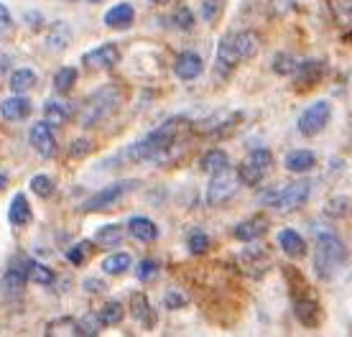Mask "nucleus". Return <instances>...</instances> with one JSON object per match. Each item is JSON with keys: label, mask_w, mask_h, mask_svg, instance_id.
<instances>
[{"label": "nucleus", "mask_w": 352, "mask_h": 337, "mask_svg": "<svg viewBox=\"0 0 352 337\" xmlns=\"http://www.w3.org/2000/svg\"><path fill=\"white\" fill-rule=\"evenodd\" d=\"M92 151V143L87 141V138H77V141L72 143V159H82V156H87V153Z\"/></svg>", "instance_id": "43"}, {"label": "nucleus", "mask_w": 352, "mask_h": 337, "mask_svg": "<svg viewBox=\"0 0 352 337\" xmlns=\"http://www.w3.org/2000/svg\"><path fill=\"white\" fill-rule=\"evenodd\" d=\"M131 268V256L128 253H113V256H107L105 261H102V271H105L107 276H120L125 274Z\"/></svg>", "instance_id": "32"}, {"label": "nucleus", "mask_w": 352, "mask_h": 337, "mask_svg": "<svg viewBox=\"0 0 352 337\" xmlns=\"http://www.w3.org/2000/svg\"><path fill=\"white\" fill-rule=\"evenodd\" d=\"M46 44H49L52 52H64V49L72 44L69 23H67V21H56V23H52L49 34H46Z\"/></svg>", "instance_id": "19"}, {"label": "nucleus", "mask_w": 352, "mask_h": 337, "mask_svg": "<svg viewBox=\"0 0 352 337\" xmlns=\"http://www.w3.org/2000/svg\"><path fill=\"white\" fill-rule=\"evenodd\" d=\"M8 220H10V225H16V228H23V225L31 222V204H28L26 195H21V192H18V195L10 199Z\"/></svg>", "instance_id": "22"}, {"label": "nucleus", "mask_w": 352, "mask_h": 337, "mask_svg": "<svg viewBox=\"0 0 352 337\" xmlns=\"http://www.w3.org/2000/svg\"><path fill=\"white\" fill-rule=\"evenodd\" d=\"M100 327H102L100 314H87L85 320L77 322V337H95L100 335Z\"/></svg>", "instance_id": "37"}, {"label": "nucleus", "mask_w": 352, "mask_h": 337, "mask_svg": "<svg viewBox=\"0 0 352 337\" xmlns=\"http://www.w3.org/2000/svg\"><path fill=\"white\" fill-rule=\"evenodd\" d=\"M0 289H3V294H6L8 299H16V296H21V294H23V289H26V271H16V268H10L8 274L3 276Z\"/></svg>", "instance_id": "26"}, {"label": "nucleus", "mask_w": 352, "mask_h": 337, "mask_svg": "<svg viewBox=\"0 0 352 337\" xmlns=\"http://www.w3.org/2000/svg\"><path fill=\"white\" fill-rule=\"evenodd\" d=\"M135 18V10H133L131 3H118L105 13V26L107 28H128Z\"/></svg>", "instance_id": "20"}, {"label": "nucleus", "mask_w": 352, "mask_h": 337, "mask_svg": "<svg viewBox=\"0 0 352 337\" xmlns=\"http://www.w3.org/2000/svg\"><path fill=\"white\" fill-rule=\"evenodd\" d=\"M31 110H34L31 100L23 98V95H16V92H13V98L0 102V116L6 118V120H13V123L16 120H26L31 116Z\"/></svg>", "instance_id": "15"}, {"label": "nucleus", "mask_w": 352, "mask_h": 337, "mask_svg": "<svg viewBox=\"0 0 352 337\" xmlns=\"http://www.w3.org/2000/svg\"><path fill=\"white\" fill-rule=\"evenodd\" d=\"M26 21H28V26L34 28V31H36V28H41V13H28Z\"/></svg>", "instance_id": "48"}, {"label": "nucleus", "mask_w": 352, "mask_h": 337, "mask_svg": "<svg viewBox=\"0 0 352 337\" xmlns=\"http://www.w3.org/2000/svg\"><path fill=\"white\" fill-rule=\"evenodd\" d=\"M151 3H168V0H151Z\"/></svg>", "instance_id": "51"}, {"label": "nucleus", "mask_w": 352, "mask_h": 337, "mask_svg": "<svg viewBox=\"0 0 352 337\" xmlns=\"http://www.w3.org/2000/svg\"><path fill=\"white\" fill-rule=\"evenodd\" d=\"M222 8L220 0H204L202 3V18L204 21H212V18L217 16V10Z\"/></svg>", "instance_id": "45"}, {"label": "nucleus", "mask_w": 352, "mask_h": 337, "mask_svg": "<svg viewBox=\"0 0 352 337\" xmlns=\"http://www.w3.org/2000/svg\"><path fill=\"white\" fill-rule=\"evenodd\" d=\"M309 195H311V182L301 179V182H294V184L283 186L281 192L268 195V202H271L278 213H294V210L304 207V202L309 199Z\"/></svg>", "instance_id": "7"}, {"label": "nucleus", "mask_w": 352, "mask_h": 337, "mask_svg": "<svg viewBox=\"0 0 352 337\" xmlns=\"http://www.w3.org/2000/svg\"><path fill=\"white\" fill-rule=\"evenodd\" d=\"M296 67H299V62H296L291 54H283V52L276 54L271 62V69L276 72L278 77H291V74L296 72Z\"/></svg>", "instance_id": "35"}, {"label": "nucleus", "mask_w": 352, "mask_h": 337, "mask_svg": "<svg viewBox=\"0 0 352 337\" xmlns=\"http://www.w3.org/2000/svg\"><path fill=\"white\" fill-rule=\"evenodd\" d=\"M128 232L135 240H141V243H153V240L159 238V228L148 217H131L128 220Z\"/></svg>", "instance_id": "18"}, {"label": "nucleus", "mask_w": 352, "mask_h": 337, "mask_svg": "<svg viewBox=\"0 0 352 337\" xmlns=\"http://www.w3.org/2000/svg\"><path fill=\"white\" fill-rule=\"evenodd\" d=\"M123 235H125L123 225H115V222H110V225H102V228L95 232V243L105 246V248H115V246H120Z\"/></svg>", "instance_id": "28"}, {"label": "nucleus", "mask_w": 352, "mask_h": 337, "mask_svg": "<svg viewBox=\"0 0 352 337\" xmlns=\"http://www.w3.org/2000/svg\"><path fill=\"white\" fill-rule=\"evenodd\" d=\"M44 116H46V123L64 125L72 118V105L69 102H64V100H46Z\"/></svg>", "instance_id": "25"}, {"label": "nucleus", "mask_w": 352, "mask_h": 337, "mask_svg": "<svg viewBox=\"0 0 352 337\" xmlns=\"http://www.w3.org/2000/svg\"><path fill=\"white\" fill-rule=\"evenodd\" d=\"M131 309H133V317L141 322L143 327H153V322H156V312L151 309L148 304V296L141 292H135L131 296Z\"/></svg>", "instance_id": "21"}, {"label": "nucleus", "mask_w": 352, "mask_h": 337, "mask_svg": "<svg viewBox=\"0 0 352 337\" xmlns=\"http://www.w3.org/2000/svg\"><path fill=\"white\" fill-rule=\"evenodd\" d=\"M138 186L135 179H125V182H118V184H110L105 189H100L97 195H92L89 199L82 202V210L85 213H100V210H110L113 204H118L128 192H133Z\"/></svg>", "instance_id": "6"}, {"label": "nucleus", "mask_w": 352, "mask_h": 337, "mask_svg": "<svg viewBox=\"0 0 352 337\" xmlns=\"http://www.w3.org/2000/svg\"><path fill=\"white\" fill-rule=\"evenodd\" d=\"M329 118H332V105L327 100H319L314 105H309L299 118V133L307 135V138H314L329 125Z\"/></svg>", "instance_id": "10"}, {"label": "nucleus", "mask_w": 352, "mask_h": 337, "mask_svg": "<svg viewBox=\"0 0 352 337\" xmlns=\"http://www.w3.org/2000/svg\"><path fill=\"white\" fill-rule=\"evenodd\" d=\"M6 186H8V174H6V171H0V192H3Z\"/></svg>", "instance_id": "49"}, {"label": "nucleus", "mask_w": 352, "mask_h": 337, "mask_svg": "<svg viewBox=\"0 0 352 337\" xmlns=\"http://www.w3.org/2000/svg\"><path fill=\"white\" fill-rule=\"evenodd\" d=\"M352 202L347 199V197H335V199H329L324 207V213L329 215V217H344V215L350 213Z\"/></svg>", "instance_id": "39"}, {"label": "nucleus", "mask_w": 352, "mask_h": 337, "mask_svg": "<svg viewBox=\"0 0 352 337\" xmlns=\"http://www.w3.org/2000/svg\"><path fill=\"white\" fill-rule=\"evenodd\" d=\"M174 74L179 80H197L199 74H202V56H197L194 52H184L176 56V64H174Z\"/></svg>", "instance_id": "16"}, {"label": "nucleus", "mask_w": 352, "mask_h": 337, "mask_svg": "<svg viewBox=\"0 0 352 337\" xmlns=\"http://www.w3.org/2000/svg\"><path fill=\"white\" fill-rule=\"evenodd\" d=\"M347 263V248L335 232H319L317 248H314V274L322 281L335 279L337 271Z\"/></svg>", "instance_id": "4"}, {"label": "nucleus", "mask_w": 352, "mask_h": 337, "mask_svg": "<svg viewBox=\"0 0 352 337\" xmlns=\"http://www.w3.org/2000/svg\"><path fill=\"white\" fill-rule=\"evenodd\" d=\"M238 266H240V271H243L245 276H250V279H263V276L271 271L273 258L265 248H258V246H253V248L240 250Z\"/></svg>", "instance_id": "11"}, {"label": "nucleus", "mask_w": 352, "mask_h": 337, "mask_svg": "<svg viewBox=\"0 0 352 337\" xmlns=\"http://www.w3.org/2000/svg\"><path fill=\"white\" fill-rule=\"evenodd\" d=\"M189 302L186 299V294H182V292H168L166 294V309H179V307H184V304Z\"/></svg>", "instance_id": "44"}, {"label": "nucleus", "mask_w": 352, "mask_h": 337, "mask_svg": "<svg viewBox=\"0 0 352 337\" xmlns=\"http://www.w3.org/2000/svg\"><path fill=\"white\" fill-rule=\"evenodd\" d=\"M186 246H189V250H192L194 256H202V253H207V250H210V235H207L204 230L189 232Z\"/></svg>", "instance_id": "36"}, {"label": "nucleus", "mask_w": 352, "mask_h": 337, "mask_svg": "<svg viewBox=\"0 0 352 337\" xmlns=\"http://www.w3.org/2000/svg\"><path fill=\"white\" fill-rule=\"evenodd\" d=\"M26 279H31L34 284H41V286H52L54 284V271L49 266H44V263H36V261H28L26 263Z\"/></svg>", "instance_id": "30"}, {"label": "nucleus", "mask_w": 352, "mask_h": 337, "mask_svg": "<svg viewBox=\"0 0 352 337\" xmlns=\"http://www.w3.org/2000/svg\"><path fill=\"white\" fill-rule=\"evenodd\" d=\"M189 128V120L186 118H168L166 123H161L156 131H151L146 138L135 141L133 146H128L125 156L131 161H159V164H166V161H174L179 153H182V146H179V138Z\"/></svg>", "instance_id": "1"}, {"label": "nucleus", "mask_w": 352, "mask_h": 337, "mask_svg": "<svg viewBox=\"0 0 352 337\" xmlns=\"http://www.w3.org/2000/svg\"><path fill=\"white\" fill-rule=\"evenodd\" d=\"M74 82H77V69L74 67H62V69L54 74V89L59 95H67L74 87Z\"/></svg>", "instance_id": "34"}, {"label": "nucleus", "mask_w": 352, "mask_h": 337, "mask_svg": "<svg viewBox=\"0 0 352 337\" xmlns=\"http://www.w3.org/2000/svg\"><path fill=\"white\" fill-rule=\"evenodd\" d=\"M199 168H202L204 174H217V171H225V168H230L228 153L222 151V149H212V151H207L202 159H199Z\"/></svg>", "instance_id": "27"}, {"label": "nucleus", "mask_w": 352, "mask_h": 337, "mask_svg": "<svg viewBox=\"0 0 352 337\" xmlns=\"http://www.w3.org/2000/svg\"><path fill=\"white\" fill-rule=\"evenodd\" d=\"M273 166V156L268 149H253L248 161L238 168V177L245 186H256L263 182V177L268 174V168Z\"/></svg>", "instance_id": "9"}, {"label": "nucleus", "mask_w": 352, "mask_h": 337, "mask_svg": "<svg viewBox=\"0 0 352 337\" xmlns=\"http://www.w3.org/2000/svg\"><path fill=\"white\" fill-rule=\"evenodd\" d=\"M171 23H174V28H179V31H192L194 28V16L189 8H179L174 10V16L168 18Z\"/></svg>", "instance_id": "40"}, {"label": "nucleus", "mask_w": 352, "mask_h": 337, "mask_svg": "<svg viewBox=\"0 0 352 337\" xmlns=\"http://www.w3.org/2000/svg\"><path fill=\"white\" fill-rule=\"evenodd\" d=\"M238 184H240V177L232 174L230 168L212 174V182H210V186H207V204L220 207V204L230 202L232 197L238 195V189H240Z\"/></svg>", "instance_id": "8"}, {"label": "nucleus", "mask_w": 352, "mask_h": 337, "mask_svg": "<svg viewBox=\"0 0 352 337\" xmlns=\"http://www.w3.org/2000/svg\"><path fill=\"white\" fill-rule=\"evenodd\" d=\"M31 189H34V195H38L41 199H49L54 195V182L46 174H36L31 179Z\"/></svg>", "instance_id": "38"}, {"label": "nucleus", "mask_w": 352, "mask_h": 337, "mask_svg": "<svg viewBox=\"0 0 352 337\" xmlns=\"http://www.w3.org/2000/svg\"><path fill=\"white\" fill-rule=\"evenodd\" d=\"M261 49V36L256 31H235V34L222 36L220 46H217V64H220V72L225 69L232 72L238 64L250 62L253 56Z\"/></svg>", "instance_id": "3"}, {"label": "nucleus", "mask_w": 352, "mask_h": 337, "mask_svg": "<svg viewBox=\"0 0 352 337\" xmlns=\"http://www.w3.org/2000/svg\"><path fill=\"white\" fill-rule=\"evenodd\" d=\"M278 246H281L283 253L291 258H301L304 253H307V243H304V238H301L296 230H291V228L278 232Z\"/></svg>", "instance_id": "23"}, {"label": "nucleus", "mask_w": 352, "mask_h": 337, "mask_svg": "<svg viewBox=\"0 0 352 337\" xmlns=\"http://www.w3.org/2000/svg\"><path fill=\"white\" fill-rule=\"evenodd\" d=\"M82 64L87 69H115L120 64V49L115 44H102L82 56Z\"/></svg>", "instance_id": "12"}, {"label": "nucleus", "mask_w": 352, "mask_h": 337, "mask_svg": "<svg viewBox=\"0 0 352 337\" xmlns=\"http://www.w3.org/2000/svg\"><path fill=\"white\" fill-rule=\"evenodd\" d=\"M327 6L340 26H352V0H327Z\"/></svg>", "instance_id": "31"}, {"label": "nucleus", "mask_w": 352, "mask_h": 337, "mask_svg": "<svg viewBox=\"0 0 352 337\" xmlns=\"http://www.w3.org/2000/svg\"><path fill=\"white\" fill-rule=\"evenodd\" d=\"M283 274H286V281H289V286H291V302H294L296 320H299L304 327H317L319 320H322V307H319L317 299L309 294L307 281L301 279V274L294 266H286Z\"/></svg>", "instance_id": "5"}, {"label": "nucleus", "mask_w": 352, "mask_h": 337, "mask_svg": "<svg viewBox=\"0 0 352 337\" xmlns=\"http://www.w3.org/2000/svg\"><path fill=\"white\" fill-rule=\"evenodd\" d=\"M317 166V156L311 151H291L289 156H286V168H289L291 174H307V171H311V168Z\"/></svg>", "instance_id": "24"}, {"label": "nucleus", "mask_w": 352, "mask_h": 337, "mask_svg": "<svg viewBox=\"0 0 352 337\" xmlns=\"http://www.w3.org/2000/svg\"><path fill=\"white\" fill-rule=\"evenodd\" d=\"M265 230H268V220L265 217H261V215H256V217H248V220H243L232 230V235L238 240H243V243H253V240L263 238Z\"/></svg>", "instance_id": "17"}, {"label": "nucleus", "mask_w": 352, "mask_h": 337, "mask_svg": "<svg viewBox=\"0 0 352 337\" xmlns=\"http://www.w3.org/2000/svg\"><path fill=\"white\" fill-rule=\"evenodd\" d=\"M89 3H100V0H89Z\"/></svg>", "instance_id": "52"}, {"label": "nucleus", "mask_w": 352, "mask_h": 337, "mask_svg": "<svg viewBox=\"0 0 352 337\" xmlns=\"http://www.w3.org/2000/svg\"><path fill=\"white\" fill-rule=\"evenodd\" d=\"M125 317V309L120 302H107L102 309H100V322L102 327H113V325H120Z\"/></svg>", "instance_id": "33"}, {"label": "nucleus", "mask_w": 352, "mask_h": 337, "mask_svg": "<svg viewBox=\"0 0 352 337\" xmlns=\"http://www.w3.org/2000/svg\"><path fill=\"white\" fill-rule=\"evenodd\" d=\"M324 62H317V59H307V62H299L296 72H294V85L296 89H311L317 87L319 80L324 77Z\"/></svg>", "instance_id": "13"}, {"label": "nucleus", "mask_w": 352, "mask_h": 337, "mask_svg": "<svg viewBox=\"0 0 352 337\" xmlns=\"http://www.w3.org/2000/svg\"><path fill=\"white\" fill-rule=\"evenodd\" d=\"M87 250H89L87 240H85V243H80V246H72L69 253H67V258H69L72 266H82V263L87 261Z\"/></svg>", "instance_id": "42"}, {"label": "nucleus", "mask_w": 352, "mask_h": 337, "mask_svg": "<svg viewBox=\"0 0 352 337\" xmlns=\"http://www.w3.org/2000/svg\"><path fill=\"white\" fill-rule=\"evenodd\" d=\"M344 41H347V44H352V31H347V34H344Z\"/></svg>", "instance_id": "50"}, {"label": "nucleus", "mask_w": 352, "mask_h": 337, "mask_svg": "<svg viewBox=\"0 0 352 337\" xmlns=\"http://www.w3.org/2000/svg\"><path fill=\"white\" fill-rule=\"evenodd\" d=\"M85 289H87L89 294H97V292H102V289H105V284H102V281H97V279H87V281H85Z\"/></svg>", "instance_id": "47"}, {"label": "nucleus", "mask_w": 352, "mask_h": 337, "mask_svg": "<svg viewBox=\"0 0 352 337\" xmlns=\"http://www.w3.org/2000/svg\"><path fill=\"white\" fill-rule=\"evenodd\" d=\"M156 274H159V263H156V261H151V258L141 261V263H138V268H135V276H138V281H151V279H153Z\"/></svg>", "instance_id": "41"}, {"label": "nucleus", "mask_w": 352, "mask_h": 337, "mask_svg": "<svg viewBox=\"0 0 352 337\" xmlns=\"http://www.w3.org/2000/svg\"><path fill=\"white\" fill-rule=\"evenodd\" d=\"M13 28V18H10V10L6 8V3H0V34H8Z\"/></svg>", "instance_id": "46"}, {"label": "nucleus", "mask_w": 352, "mask_h": 337, "mask_svg": "<svg viewBox=\"0 0 352 337\" xmlns=\"http://www.w3.org/2000/svg\"><path fill=\"white\" fill-rule=\"evenodd\" d=\"M123 105V87L118 82H107L100 89H95L77 110V123L82 128H95V125L105 123L118 107Z\"/></svg>", "instance_id": "2"}, {"label": "nucleus", "mask_w": 352, "mask_h": 337, "mask_svg": "<svg viewBox=\"0 0 352 337\" xmlns=\"http://www.w3.org/2000/svg\"><path fill=\"white\" fill-rule=\"evenodd\" d=\"M28 138H31V146H34L41 159H52L56 153V138L52 133V123H36L31 128Z\"/></svg>", "instance_id": "14"}, {"label": "nucleus", "mask_w": 352, "mask_h": 337, "mask_svg": "<svg viewBox=\"0 0 352 337\" xmlns=\"http://www.w3.org/2000/svg\"><path fill=\"white\" fill-rule=\"evenodd\" d=\"M38 85V77H36V72L31 69H18L10 74V89L16 92V95H23L28 89H34Z\"/></svg>", "instance_id": "29"}]
</instances>
